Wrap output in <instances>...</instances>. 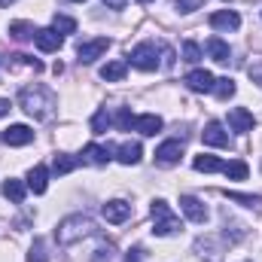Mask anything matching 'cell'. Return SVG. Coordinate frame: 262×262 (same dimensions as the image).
<instances>
[{"instance_id": "cell-24", "label": "cell", "mask_w": 262, "mask_h": 262, "mask_svg": "<svg viewBox=\"0 0 262 262\" xmlns=\"http://www.w3.org/2000/svg\"><path fill=\"white\" fill-rule=\"evenodd\" d=\"M9 34L25 43V40H34V37H37V28H34L31 21H12V25H9Z\"/></svg>"}, {"instance_id": "cell-16", "label": "cell", "mask_w": 262, "mask_h": 262, "mask_svg": "<svg viewBox=\"0 0 262 262\" xmlns=\"http://www.w3.org/2000/svg\"><path fill=\"white\" fill-rule=\"evenodd\" d=\"M162 116H156V113H146V116H134V122H131V128L140 131V134H146V137H152V134H159L162 131Z\"/></svg>"}, {"instance_id": "cell-22", "label": "cell", "mask_w": 262, "mask_h": 262, "mask_svg": "<svg viewBox=\"0 0 262 262\" xmlns=\"http://www.w3.org/2000/svg\"><path fill=\"white\" fill-rule=\"evenodd\" d=\"M125 70H128V61H110V64L101 67V79H107V82H119V79L125 76Z\"/></svg>"}, {"instance_id": "cell-14", "label": "cell", "mask_w": 262, "mask_h": 262, "mask_svg": "<svg viewBox=\"0 0 262 262\" xmlns=\"http://www.w3.org/2000/svg\"><path fill=\"white\" fill-rule=\"evenodd\" d=\"M192 92H213V73L210 70H192V73H186V79H183Z\"/></svg>"}, {"instance_id": "cell-18", "label": "cell", "mask_w": 262, "mask_h": 262, "mask_svg": "<svg viewBox=\"0 0 262 262\" xmlns=\"http://www.w3.org/2000/svg\"><path fill=\"white\" fill-rule=\"evenodd\" d=\"M140 156H143V149H140V143H137V140H125V143H119V146H116V159H119L122 165H137V162H140Z\"/></svg>"}, {"instance_id": "cell-32", "label": "cell", "mask_w": 262, "mask_h": 262, "mask_svg": "<svg viewBox=\"0 0 262 262\" xmlns=\"http://www.w3.org/2000/svg\"><path fill=\"white\" fill-rule=\"evenodd\" d=\"M174 6L180 9V12H195L204 6V0H174Z\"/></svg>"}, {"instance_id": "cell-31", "label": "cell", "mask_w": 262, "mask_h": 262, "mask_svg": "<svg viewBox=\"0 0 262 262\" xmlns=\"http://www.w3.org/2000/svg\"><path fill=\"white\" fill-rule=\"evenodd\" d=\"M198 58H201V46L192 43V40H189V43H183V61H192V64H195Z\"/></svg>"}, {"instance_id": "cell-7", "label": "cell", "mask_w": 262, "mask_h": 262, "mask_svg": "<svg viewBox=\"0 0 262 262\" xmlns=\"http://www.w3.org/2000/svg\"><path fill=\"white\" fill-rule=\"evenodd\" d=\"M113 146H101V143H89L82 152H79V162L82 165H107L113 159Z\"/></svg>"}, {"instance_id": "cell-26", "label": "cell", "mask_w": 262, "mask_h": 262, "mask_svg": "<svg viewBox=\"0 0 262 262\" xmlns=\"http://www.w3.org/2000/svg\"><path fill=\"white\" fill-rule=\"evenodd\" d=\"M110 125H113V116H110V110H107V107H101V110L92 116V134H104Z\"/></svg>"}, {"instance_id": "cell-23", "label": "cell", "mask_w": 262, "mask_h": 262, "mask_svg": "<svg viewBox=\"0 0 262 262\" xmlns=\"http://www.w3.org/2000/svg\"><path fill=\"white\" fill-rule=\"evenodd\" d=\"M195 171H204V174H213V171H223L226 162H220L216 156H195Z\"/></svg>"}, {"instance_id": "cell-39", "label": "cell", "mask_w": 262, "mask_h": 262, "mask_svg": "<svg viewBox=\"0 0 262 262\" xmlns=\"http://www.w3.org/2000/svg\"><path fill=\"white\" fill-rule=\"evenodd\" d=\"M140 3H149V0H140Z\"/></svg>"}, {"instance_id": "cell-10", "label": "cell", "mask_w": 262, "mask_h": 262, "mask_svg": "<svg viewBox=\"0 0 262 262\" xmlns=\"http://www.w3.org/2000/svg\"><path fill=\"white\" fill-rule=\"evenodd\" d=\"M34 43H37V49H40V52H58V49H61V43H64V37H61L58 31H52V28H43V31H37Z\"/></svg>"}, {"instance_id": "cell-8", "label": "cell", "mask_w": 262, "mask_h": 262, "mask_svg": "<svg viewBox=\"0 0 262 262\" xmlns=\"http://www.w3.org/2000/svg\"><path fill=\"white\" fill-rule=\"evenodd\" d=\"M201 140L207 143V146H229V131H226V125L223 122H207L204 125V131H201Z\"/></svg>"}, {"instance_id": "cell-33", "label": "cell", "mask_w": 262, "mask_h": 262, "mask_svg": "<svg viewBox=\"0 0 262 262\" xmlns=\"http://www.w3.org/2000/svg\"><path fill=\"white\" fill-rule=\"evenodd\" d=\"M159 52H162V67H165V70L174 67V49H171V46H159Z\"/></svg>"}, {"instance_id": "cell-35", "label": "cell", "mask_w": 262, "mask_h": 262, "mask_svg": "<svg viewBox=\"0 0 262 262\" xmlns=\"http://www.w3.org/2000/svg\"><path fill=\"white\" fill-rule=\"evenodd\" d=\"M247 73H250V79H253L256 85H262V64H250L247 67Z\"/></svg>"}, {"instance_id": "cell-4", "label": "cell", "mask_w": 262, "mask_h": 262, "mask_svg": "<svg viewBox=\"0 0 262 262\" xmlns=\"http://www.w3.org/2000/svg\"><path fill=\"white\" fill-rule=\"evenodd\" d=\"M131 64L137 67V70H156V67L162 64L159 61V49H156V43H140L137 49H131Z\"/></svg>"}, {"instance_id": "cell-12", "label": "cell", "mask_w": 262, "mask_h": 262, "mask_svg": "<svg viewBox=\"0 0 262 262\" xmlns=\"http://www.w3.org/2000/svg\"><path fill=\"white\" fill-rule=\"evenodd\" d=\"M101 213H104L107 223H125V220L131 216V204L116 198V201H107V204L101 207Z\"/></svg>"}, {"instance_id": "cell-21", "label": "cell", "mask_w": 262, "mask_h": 262, "mask_svg": "<svg viewBox=\"0 0 262 262\" xmlns=\"http://www.w3.org/2000/svg\"><path fill=\"white\" fill-rule=\"evenodd\" d=\"M0 192H3V198H9V201L21 204V201H25V195H28V186H25L21 180H12V177H9V180L3 183V189H0Z\"/></svg>"}, {"instance_id": "cell-28", "label": "cell", "mask_w": 262, "mask_h": 262, "mask_svg": "<svg viewBox=\"0 0 262 262\" xmlns=\"http://www.w3.org/2000/svg\"><path fill=\"white\" fill-rule=\"evenodd\" d=\"M28 262H49L46 241H43V238H34V244H31V253H28Z\"/></svg>"}, {"instance_id": "cell-15", "label": "cell", "mask_w": 262, "mask_h": 262, "mask_svg": "<svg viewBox=\"0 0 262 262\" xmlns=\"http://www.w3.org/2000/svg\"><path fill=\"white\" fill-rule=\"evenodd\" d=\"M31 140H34V131L28 125H9L3 131V143H9V146H28Z\"/></svg>"}, {"instance_id": "cell-9", "label": "cell", "mask_w": 262, "mask_h": 262, "mask_svg": "<svg viewBox=\"0 0 262 262\" xmlns=\"http://www.w3.org/2000/svg\"><path fill=\"white\" fill-rule=\"evenodd\" d=\"M210 28L213 31H238L241 28V15L232 12V9H220L210 15Z\"/></svg>"}, {"instance_id": "cell-2", "label": "cell", "mask_w": 262, "mask_h": 262, "mask_svg": "<svg viewBox=\"0 0 262 262\" xmlns=\"http://www.w3.org/2000/svg\"><path fill=\"white\" fill-rule=\"evenodd\" d=\"M89 235H95V220L85 216V213L67 216V220L58 223V229H55V238H58L61 247H70V244H76V241H82V238H89Z\"/></svg>"}, {"instance_id": "cell-38", "label": "cell", "mask_w": 262, "mask_h": 262, "mask_svg": "<svg viewBox=\"0 0 262 262\" xmlns=\"http://www.w3.org/2000/svg\"><path fill=\"white\" fill-rule=\"evenodd\" d=\"M9 3H12V0H0V6H9Z\"/></svg>"}, {"instance_id": "cell-3", "label": "cell", "mask_w": 262, "mask_h": 262, "mask_svg": "<svg viewBox=\"0 0 262 262\" xmlns=\"http://www.w3.org/2000/svg\"><path fill=\"white\" fill-rule=\"evenodd\" d=\"M183 229V223H180V216L171 210V204L168 201H152V235H159V238H168V235H177Z\"/></svg>"}, {"instance_id": "cell-27", "label": "cell", "mask_w": 262, "mask_h": 262, "mask_svg": "<svg viewBox=\"0 0 262 262\" xmlns=\"http://www.w3.org/2000/svg\"><path fill=\"white\" fill-rule=\"evenodd\" d=\"M213 95H216L220 101H229V98L235 95V82H232L229 76H223V79H216V82H213Z\"/></svg>"}, {"instance_id": "cell-17", "label": "cell", "mask_w": 262, "mask_h": 262, "mask_svg": "<svg viewBox=\"0 0 262 262\" xmlns=\"http://www.w3.org/2000/svg\"><path fill=\"white\" fill-rule=\"evenodd\" d=\"M46 186H49V168L34 165V168H31V174H28V189H31L34 195H43V192H46Z\"/></svg>"}, {"instance_id": "cell-6", "label": "cell", "mask_w": 262, "mask_h": 262, "mask_svg": "<svg viewBox=\"0 0 262 262\" xmlns=\"http://www.w3.org/2000/svg\"><path fill=\"white\" fill-rule=\"evenodd\" d=\"M183 159V143L180 140H165L159 149H156V165H162V168H171V165H177Z\"/></svg>"}, {"instance_id": "cell-19", "label": "cell", "mask_w": 262, "mask_h": 262, "mask_svg": "<svg viewBox=\"0 0 262 262\" xmlns=\"http://www.w3.org/2000/svg\"><path fill=\"white\" fill-rule=\"evenodd\" d=\"M207 52H210V58L220 61V64H229V58H232V49H229L220 37H210V40H207Z\"/></svg>"}, {"instance_id": "cell-11", "label": "cell", "mask_w": 262, "mask_h": 262, "mask_svg": "<svg viewBox=\"0 0 262 262\" xmlns=\"http://www.w3.org/2000/svg\"><path fill=\"white\" fill-rule=\"evenodd\" d=\"M253 113L250 110H244V107H232L229 110V128L238 131V134H244V131H253Z\"/></svg>"}, {"instance_id": "cell-34", "label": "cell", "mask_w": 262, "mask_h": 262, "mask_svg": "<svg viewBox=\"0 0 262 262\" xmlns=\"http://www.w3.org/2000/svg\"><path fill=\"white\" fill-rule=\"evenodd\" d=\"M125 262H143V247H131L125 253Z\"/></svg>"}, {"instance_id": "cell-30", "label": "cell", "mask_w": 262, "mask_h": 262, "mask_svg": "<svg viewBox=\"0 0 262 262\" xmlns=\"http://www.w3.org/2000/svg\"><path fill=\"white\" fill-rule=\"evenodd\" d=\"M52 31H58V34H73V31H76V21L67 18V15H55V18H52Z\"/></svg>"}, {"instance_id": "cell-20", "label": "cell", "mask_w": 262, "mask_h": 262, "mask_svg": "<svg viewBox=\"0 0 262 262\" xmlns=\"http://www.w3.org/2000/svg\"><path fill=\"white\" fill-rule=\"evenodd\" d=\"M76 165H82V162H79V156H70V152H58V156L52 159V171H55L58 177H61V174H70Z\"/></svg>"}, {"instance_id": "cell-37", "label": "cell", "mask_w": 262, "mask_h": 262, "mask_svg": "<svg viewBox=\"0 0 262 262\" xmlns=\"http://www.w3.org/2000/svg\"><path fill=\"white\" fill-rule=\"evenodd\" d=\"M104 3L113 6V9H122V6H125V0H104Z\"/></svg>"}, {"instance_id": "cell-1", "label": "cell", "mask_w": 262, "mask_h": 262, "mask_svg": "<svg viewBox=\"0 0 262 262\" xmlns=\"http://www.w3.org/2000/svg\"><path fill=\"white\" fill-rule=\"evenodd\" d=\"M18 101H21V107H25V113L28 116H34V119H49L52 113H55V107H58V101H55V95H52V89H46V85H25L21 92H18Z\"/></svg>"}, {"instance_id": "cell-25", "label": "cell", "mask_w": 262, "mask_h": 262, "mask_svg": "<svg viewBox=\"0 0 262 262\" xmlns=\"http://www.w3.org/2000/svg\"><path fill=\"white\" fill-rule=\"evenodd\" d=\"M223 174H226L229 180H247V174H250V168H247V162H241V159H235V162H226V168H223Z\"/></svg>"}, {"instance_id": "cell-5", "label": "cell", "mask_w": 262, "mask_h": 262, "mask_svg": "<svg viewBox=\"0 0 262 262\" xmlns=\"http://www.w3.org/2000/svg\"><path fill=\"white\" fill-rule=\"evenodd\" d=\"M107 49H110V40H107V37H98V40L79 43V49H76V55H79V64H92V61H95V58H101Z\"/></svg>"}, {"instance_id": "cell-36", "label": "cell", "mask_w": 262, "mask_h": 262, "mask_svg": "<svg viewBox=\"0 0 262 262\" xmlns=\"http://www.w3.org/2000/svg\"><path fill=\"white\" fill-rule=\"evenodd\" d=\"M9 110H12V104H9V101H6V98H0V116H6V113H9Z\"/></svg>"}, {"instance_id": "cell-13", "label": "cell", "mask_w": 262, "mask_h": 262, "mask_svg": "<svg viewBox=\"0 0 262 262\" xmlns=\"http://www.w3.org/2000/svg\"><path fill=\"white\" fill-rule=\"evenodd\" d=\"M180 210H183L186 220H192V223H204V220H207V207H204L195 195H180Z\"/></svg>"}, {"instance_id": "cell-29", "label": "cell", "mask_w": 262, "mask_h": 262, "mask_svg": "<svg viewBox=\"0 0 262 262\" xmlns=\"http://www.w3.org/2000/svg\"><path fill=\"white\" fill-rule=\"evenodd\" d=\"M223 195L229 198V201H238V204H244V207H256V204H262V195H244V192H223Z\"/></svg>"}, {"instance_id": "cell-40", "label": "cell", "mask_w": 262, "mask_h": 262, "mask_svg": "<svg viewBox=\"0 0 262 262\" xmlns=\"http://www.w3.org/2000/svg\"><path fill=\"white\" fill-rule=\"evenodd\" d=\"M76 3H82V0H76Z\"/></svg>"}]
</instances>
